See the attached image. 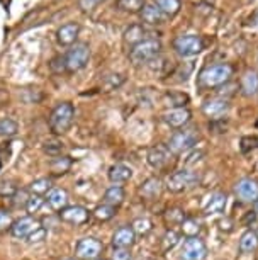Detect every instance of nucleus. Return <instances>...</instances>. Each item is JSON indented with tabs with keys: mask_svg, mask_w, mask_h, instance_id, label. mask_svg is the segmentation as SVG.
<instances>
[{
	"mask_svg": "<svg viewBox=\"0 0 258 260\" xmlns=\"http://www.w3.org/2000/svg\"><path fill=\"white\" fill-rule=\"evenodd\" d=\"M233 75V68L228 63H216V65H209L201 72L199 82L202 87L214 89V87L226 85Z\"/></svg>",
	"mask_w": 258,
	"mask_h": 260,
	"instance_id": "1",
	"label": "nucleus"
},
{
	"mask_svg": "<svg viewBox=\"0 0 258 260\" xmlns=\"http://www.w3.org/2000/svg\"><path fill=\"white\" fill-rule=\"evenodd\" d=\"M201 182V175H199V172L196 170H191V169H182V170H177L173 172L172 175H168L167 177V189L170 192H183V190H189L192 187H196Z\"/></svg>",
	"mask_w": 258,
	"mask_h": 260,
	"instance_id": "2",
	"label": "nucleus"
},
{
	"mask_svg": "<svg viewBox=\"0 0 258 260\" xmlns=\"http://www.w3.org/2000/svg\"><path fill=\"white\" fill-rule=\"evenodd\" d=\"M75 109L70 102H61L58 104L50 114V127L55 135H65L73 124Z\"/></svg>",
	"mask_w": 258,
	"mask_h": 260,
	"instance_id": "3",
	"label": "nucleus"
},
{
	"mask_svg": "<svg viewBox=\"0 0 258 260\" xmlns=\"http://www.w3.org/2000/svg\"><path fill=\"white\" fill-rule=\"evenodd\" d=\"M199 138H201V136H199V129H196V127L178 131V133H175L172 138L168 140L167 148L172 155L187 153V151H191L194 146L197 145Z\"/></svg>",
	"mask_w": 258,
	"mask_h": 260,
	"instance_id": "4",
	"label": "nucleus"
},
{
	"mask_svg": "<svg viewBox=\"0 0 258 260\" xmlns=\"http://www.w3.org/2000/svg\"><path fill=\"white\" fill-rule=\"evenodd\" d=\"M160 51H162V43L155 38H148L131 48L129 60L134 65H144V63L152 61L155 56H158Z\"/></svg>",
	"mask_w": 258,
	"mask_h": 260,
	"instance_id": "5",
	"label": "nucleus"
},
{
	"mask_svg": "<svg viewBox=\"0 0 258 260\" xmlns=\"http://www.w3.org/2000/svg\"><path fill=\"white\" fill-rule=\"evenodd\" d=\"M63 60H65V72H70V73L80 72L82 68L87 67V63L90 60V48L87 46L85 43H75V45L66 51Z\"/></svg>",
	"mask_w": 258,
	"mask_h": 260,
	"instance_id": "6",
	"label": "nucleus"
},
{
	"mask_svg": "<svg viewBox=\"0 0 258 260\" xmlns=\"http://www.w3.org/2000/svg\"><path fill=\"white\" fill-rule=\"evenodd\" d=\"M173 48L178 56L191 58L202 51L204 43H202V38L197 36V34H182V36H178L173 41Z\"/></svg>",
	"mask_w": 258,
	"mask_h": 260,
	"instance_id": "7",
	"label": "nucleus"
},
{
	"mask_svg": "<svg viewBox=\"0 0 258 260\" xmlns=\"http://www.w3.org/2000/svg\"><path fill=\"white\" fill-rule=\"evenodd\" d=\"M40 228H43L40 219H36L34 216H24V218H19V219H16V221L12 223L11 235L14 238L27 240L32 233H36Z\"/></svg>",
	"mask_w": 258,
	"mask_h": 260,
	"instance_id": "8",
	"label": "nucleus"
},
{
	"mask_svg": "<svg viewBox=\"0 0 258 260\" xmlns=\"http://www.w3.org/2000/svg\"><path fill=\"white\" fill-rule=\"evenodd\" d=\"M182 260H204L207 257L206 243L199 237H189L183 240L182 250H180Z\"/></svg>",
	"mask_w": 258,
	"mask_h": 260,
	"instance_id": "9",
	"label": "nucleus"
},
{
	"mask_svg": "<svg viewBox=\"0 0 258 260\" xmlns=\"http://www.w3.org/2000/svg\"><path fill=\"white\" fill-rule=\"evenodd\" d=\"M104 245H102L97 238L87 237L79 240L75 247V255L79 257V260H97L100 257Z\"/></svg>",
	"mask_w": 258,
	"mask_h": 260,
	"instance_id": "10",
	"label": "nucleus"
},
{
	"mask_svg": "<svg viewBox=\"0 0 258 260\" xmlns=\"http://www.w3.org/2000/svg\"><path fill=\"white\" fill-rule=\"evenodd\" d=\"M60 219L68 224L75 226H84L90 219V211L85 209L84 206H68L63 211H60Z\"/></svg>",
	"mask_w": 258,
	"mask_h": 260,
	"instance_id": "11",
	"label": "nucleus"
},
{
	"mask_svg": "<svg viewBox=\"0 0 258 260\" xmlns=\"http://www.w3.org/2000/svg\"><path fill=\"white\" fill-rule=\"evenodd\" d=\"M236 198L243 203H255L258 199V182L253 179H241L235 185Z\"/></svg>",
	"mask_w": 258,
	"mask_h": 260,
	"instance_id": "12",
	"label": "nucleus"
},
{
	"mask_svg": "<svg viewBox=\"0 0 258 260\" xmlns=\"http://www.w3.org/2000/svg\"><path fill=\"white\" fill-rule=\"evenodd\" d=\"M191 116L192 114H191V111H189L187 107H173V109L165 112L162 117L170 127H173V129H180V127L189 124Z\"/></svg>",
	"mask_w": 258,
	"mask_h": 260,
	"instance_id": "13",
	"label": "nucleus"
},
{
	"mask_svg": "<svg viewBox=\"0 0 258 260\" xmlns=\"http://www.w3.org/2000/svg\"><path fill=\"white\" fill-rule=\"evenodd\" d=\"M228 109H230V102L223 97H214V99H209L204 102L202 106V112L207 117H221L225 116Z\"/></svg>",
	"mask_w": 258,
	"mask_h": 260,
	"instance_id": "14",
	"label": "nucleus"
},
{
	"mask_svg": "<svg viewBox=\"0 0 258 260\" xmlns=\"http://www.w3.org/2000/svg\"><path fill=\"white\" fill-rule=\"evenodd\" d=\"M136 243V235L131 226H121L113 235L114 248H131Z\"/></svg>",
	"mask_w": 258,
	"mask_h": 260,
	"instance_id": "15",
	"label": "nucleus"
},
{
	"mask_svg": "<svg viewBox=\"0 0 258 260\" xmlns=\"http://www.w3.org/2000/svg\"><path fill=\"white\" fill-rule=\"evenodd\" d=\"M79 32H80V26L75 22H68V24H63V26L58 29L56 32V39L61 46H71L73 43L77 41L79 38Z\"/></svg>",
	"mask_w": 258,
	"mask_h": 260,
	"instance_id": "16",
	"label": "nucleus"
},
{
	"mask_svg": "<svg viewBox=\"0 0 258 260\" xmlns=\"http://www.w3.org/2000/svg\"><path fill=\"white\" fill-rule=\"evenodd\" d=\"M170 151L165 146H153V148L148 150V155H146V161L153 167V169H163L165 165L168 164L170 160Z\"/></svg>",
	"mask_w": 258,
	"mask_h": 260,
	"instance_id": "17",
	"label": "nucleus"
},
{
	"mask_svg": "<svg viewBox=\"0 0 258 260\" xmlns=\"http://www.w3.org/2000/svg\"><path fill=\"white\" fill-rule=\"evenodd\" d=\"M226 204H228V196L226 194H223V192H212L211 196H209L206 206H204V213H206L207 216L221 214V213H225Z\"/></svg>",
	"mask_w": 258,
	"mask_h": 260,
	"instance_id": "18",
	"label": "nucleus"
},
{
	"mask_svg": "<svg viewBox=\"0 0 258 260\" xmlns=\"http://www.w3.org/2000/svg\"><path fill=\"white\" fill-rule=\"evenodd\" d=\"M160 194H162V180L157 177L146 179L144 182L139 185V196L148 201L157 199Z\"/></svg>",
	"mask_w": 258,
	"mask_h": 260,
	"instance_id": "19",
	"label": "nucleus"
},
{
	"mask_svg": "<svg viewBox=\"0 0 258 260\" xmlns=\"http://www.w3.org/2000/svg\"><path fill=\"white\" fill-rule=\"evenodd\" d=\"M133 179V169L124 164H116L109 170V180L113 184H124Z\"/></svg>",
	"mask_w": 258,
	"mask_h": 260,
	"instance_id": "20",
	"label": "nucleus"
},
{
	"mask_svg": "<svg viewBox=\"0 0 258 260\" xmlns=\"http://www.w3.org/2000/svg\"><path fill=\"white\" fill-rule=\"evenodd\" d=\"M48 204H50L51 209L55 211H63L68 208V192L61 187H53L48 194Z\"/></svg>",
	"mask_w": 258,
	"mask_h": 260,
	"instance_id": "21",
	"label": "nucleus"
},
{
	"mask_svg": "<svg viewBox=\"0 0 258 260\" xmlns=\"http://www.w3.org/2000/svg\"><path fill=\"white\" fill-rule=\"evenodd\" d=\"M241 92L243 95L253 97L258 94V73L255 70H248L241 77Z\"/></svg>",
	"mask_w": 258,
	"mask_h": 260,
	"instance_id": "22",
	"label": "nucleus"
},
{
	"mask_svg": "<svg viewBox=\"0 0 258 260\" xmlns=\"http://www.w3.org/2000/svg\"><path fill=\"white\" fill-rule=\"evenodd\" d=\"M124 198H126V192L121 185H110L104 194V203L118 208V206H121L124 203Z\"/></svg>",
	"mask_w": 258,
	"mask_h": 260,
	"instance_id": "23",
	"label": "nucleus"
},
{
	"mask_svg": "<svg viewBox=\"0 0 258 260\" xmlns=\"http://www.w3.org/2000/svg\"><path fill=\"white\" fill-rule=\"evenodd\" d=\"M258 248V235L253 230H246L240 238V252L251 253Z\"/></svg>",
	"mask_w": 258,
	"mask_h": 260,
	"instance_id": "24",
	"label": "nucleus"
},
{
	"mask_svg": "<svg viewBox=\"0 0 258 260\" xmlns=\"http://www.w3.org/2000/svg\"><path fill=\"white\" fill-rule=\"evenodd\" d=\"M141 19H143V22L155 26V24H162L165 16L157 6H152V4H150V6H144L143 11H141Z\"/></svg>",
	"mask_w": 258,
	"mask_h": 260,
	"instance_id": "25",
	"label": "nucleus"
},
{
	"mask_svg": "<svg viewBox=\"0 0 258 260\" xmlns=\"http://www.w3.org/2000/svg\"><path fill=\"white\" fill-rule=\"evenodd\" d=\"M71 158L70 156H55L51 161H50V170L53 175H56V177H60V175H65L68 170L71 169Z\"/></svg>",
	"mask_w": 258,
	"mask_h": 260,
	"instance_id": "26",
	"label": "nucleus"
},
{
	"mask_svg": "<svg viewBox=\"0 0 258 260\" xmlns=\"http://www.w3.org/2000/svg\"><path fill=\"white\" fill-rule=\"evenodd\" d=\"M29 192L34 194V196H45V194H50V190L53 189V180L50 177H41L38 180H34V182L29 185Z\"/></svg>",
	"mask_w": 258,
	"mask_h": 260,
	"instance_id": "27",
	"label": "nucleus"
},
{
	"mask_svg": "<svg viewBox=\"0 0 258 260\" xmlns=\"http://www.w3.org/2000/svg\"><path fill=\"white\" fill-rule=\"evenodd\" d=\"M19 131L17 122L11 117H2L0 119V138H12Z\"/></svg>",
	"mask_w": 258,
	"mask_h": 260,
	"instance_id": "28",
	"label": "nucleus"
},
{
	"mask_svg": "<svg viewBox=\"0 0 258 260\" xmlns=\"http://www.w3.org/2000/svg\"><path fill=\"white\" fill-rule=\"evenodd\" d=\"M92 214H94V218L99 219V221H109V219H113L116 216V208H114V206H109V204L102 203V204L97 206Z\"/></svg>",
	"mask_w": 258,
	"mask_h": 260,
	"instance_id": "29",
	"label": "nucleus"
},
{
	"mask_svg": "<svg viewBox=\"0 0 258 260\" xmlns=\"http://www.w3.org/2000/svg\"><path fill=\"white\" fill-rule=\"evenodd\" d=\"M143 36H144V29L141 26H133V27H129L128 31H126L124 41L128 43V45H131V46H136L138 43L144 41Z\"/></svg>",
	"mask_w": 258,
	"mask_h": 260,
	"instance_id": "30",
	"label": "nucleus"
},
{
	"mask_svg": "<svg viewBox=\"0 0 258 260\" xmlns=\"http://www.w3.org/2000/svg\"><path fill=\"white\" fill-rule=\"evenodd\" d=\"M131 228H133L134 235H139V237H146L150 232L153 230V223L150 221L148 218H136L133 223H131Z\"/></svg>",
	"mask_w": 258,
	"mask_h": 260,
	"instance_id": "31",
	"label": "nucleus"
},
{
	"mask_svg": "<svg viewBox=\"0 0 258 260\" xmlns=\"http://www.w3.org/2000/svg\"><path fill=\"white\" fill-rule=\"evenodd\" d=\"M157 7L163 12V16H175L180 11V0H157Z\"/></svg>",
	"mask_w": 258,
	"mask_h": 260,
	"instance_id": "32",
	"label": "nucleus"
},
{
	"mask_svg": "<svg viewBox=\"0 0 258 260\" xmlns=\"http://www.w3.org/2000/svg\"><path fill=\"white\" fill-rule=\"evenodd\" d=\"M165 221L170 226H177V224H182L186 221V213H183L180 208H172L165 213Z\"/></svg>",
	"mask_w": 258,
	"mask_h": 260,
	"instance_id": "33",
	"label": "nucleus"
},
{
	"mask_svg": "<svg viewBox=\"0 0 258 260\" xmlns=\"http://www.w3.org/2000/svg\"><path fill=\"white\" fill-rule=\"evenodd\" d=\"M178 242H180L178 232H175V230L170 228L168 232L163 235V238H162V250H163V252H168V250H172Z\"/></svg>",
	"mask_w": 258,
	"mask_h": 260,
	"instance_id": "34",
	"label": "nucleus"
},
{
	"mask_svg": "<svg viewBox=\"0 0 258 260\" xmlns=\"http://www.w3.org/2000/svg\"><path fill=\"white\" fill-rule=\"evenodd\" d=\"M182 233L186 235V237H197L199 232H201V224H199L197 219L194 218H186V221H183L182 224Z\"/></svg>",
	"mask_w": 258,
	"mask_h": 260,
	"instance_id": "35",
	"label": "nucleus"
},
{
	"mask_svg": "<svg viewBox=\"0 0 258 260\" xmlns=\"http://www.w3.org/2000/svg\"><path fill=\"white\" fill-rule=\"evenodd\" d=\"M43 151L55 158V156L61 155L63 143H61V141H58V140H48V141H45V145H43Z\"/></svg>",
	"mask_w": 258,
	"mask_h": 260,
	"instance_id": "36",
	"label": "nucleus"
},
{
	"mask_svg": "<svg viewBox=\"0 0 258 260\" xmlns=\"http://www.w3.org/2000/svg\"><path fill=\"white\" fill-rule=\"evenodd\" d=\"M118 7L121 11H126V12H138V11H143L144 2L143 0H119Z\"/></svg>",
	"mask_w": 258,
	"mask_h": 260,
	"instance_id": "37",
	"label": "nucleus"
},
{
	"mask_svg": "<svg viewBox=\"0 0 258 260\" xmlns=\"http://www.w3.org/2000/svg\"><path fill=\"white\" fill-rule=\"evenodd\" d=\"M43 204H45V199H43L41 196L31 194V198H29L26 203V211L29 213V216H32L34 213H38V211L43 208Z\"/></svg>",
	"mask_w": 258,
	"mask_h": 260,
	"instance_id": "38",
	"label": "nucleus"
},
{
	"mask_svg": "<svg viewBox=\"0 0 258 260\" xmlns=\"http://www.w3.org/2000/svg\"><path fill=\"white\" fill-rule=\"evenodd\" d=\"M17 192V187L12 180H0V198H12Z\"/></svg>",
	"mask_w": 258,
	"mask_h": 260,
	"instance_id": "39",
	"label": "nucleus"
},
{
	"mask_svg": "<svg viewBox=\"0 0 258 260\" xmlns=\"http://www.w3.org/2000/svg\"><path fill=\"white\" fill-rule=\"evenodd\" d=\"M12 223H14V221H12L11 214H9L7 211L0 209V233H4L6 230H11Z\"/></svg>",
	"mask_w": 258,
	"mask_h": 260,
	"instance_id": "40",
	"label": "nucleus"
},
{
	"mask_svg": "<svg viewBox=\"0 0 258 260\" xmlns=\"http://www.w3.org/2000/svg\"><path fill=\"white\" fill-rule=\"evenodd\" d=\"M113 260H131V250L129 248H114Z\"/></svg>",
	"mask_w": 258,
	"mask_h": 260,
	"instance_id": "41",
	"label": "nucleus"
},
{
	"mask_svg": "<svg viewBox=\"0 0 258 260\" xmlns=\"http://www.w3.org/2000/svg\"><path fill=\"white\" fill-rule=\"evenodd\" d=\"M45 238H46V228L43 226V228L38 230L36 233H32L31 237L27 238V242H29V243H40V242H43Z\"/></svg>",
	"mask_w": 258,
	"mask_h": 260,
	"instance_id": "42",
	"label": "nucleus"
},
{
	"mask_svg": "<svg viewBox=\"0 0 258 260\" xmlns=\"http://www.w3.org/2000/svg\"><path fill=\"white\" fill-rule=\"evenodd\" d=\"M100 2L102 0H80V7H82V11L90 12V11H94Z\"/></svg>",
	"mask_w": 258,
	"mask_h": 260,
	"instance_id": "43",
	"label": "nucleus"
},
{
	"mask_svg": "<svg viewBox=\"0 0 258 260\" xmlns=\"http://www.w3.org/2000/svg\"><path fill=\"white\" fill-rule=\"evenodd\" d=\"M253 204H255V213L258 214V199L255 201V203H253Z\"/></svg>",
	"mask_w": 258,
	"mask_h": 260,
	"instance_id": "44",
	"label": "nucleus"
},
{
	"mask_svg": "<svg viewBox=\"0 0 258 260\" xmlns=\"http://www.w3.org/2000/svg\"><path fill=\"white\" fill-rule=\"evenodd\" d=\"M65 260H79V258H65Z\"/></svg>",
	"mask_w": 258,
	"mask_h": 260,
	"instance_id": "45",
	"label": "nucleus"
},
{
	"mask_svg": "<svg viewBox=\"0 0 258 260\" xmlns=\"http://www.w3.org/2000/svg\"><path fill=\"white\" fill-rule=\"evenodd\" d=\"M97 260H104V258H97Z\"/></svg>",
	"mask_w": 258,
	"mask_h": 260,
	"instance_id": "46",
	"label": "nucleus"
},
{
	"mask_svg": "<svg viewBox=\"0 0 258 260\" xmlns=\"http://www.w3.org/2000/svg\"><path fill=\"white\" fill-rule=\"evenodd\" d=\"M256 61H258V56H256Z\"/></svg>",
	"mask_w": 258,
	"mask_h": 260,
	"instance_id": "47",
	"label": "nucleus"
},
{
	"mask_svg": "<svg viewBox=\"0 0 258 260\" xmlns=\"http://www.w3.org/2000/svg\"><path fill=\"white\" fill-rule=\"evenodd\" d=\"M256 235H258V232H256Z\"/></svg>",
	"mask_w": 258,
	"mask_h": 260,
	"instance_id": "48",
	"label": "nucleus"
}]
</instances>
